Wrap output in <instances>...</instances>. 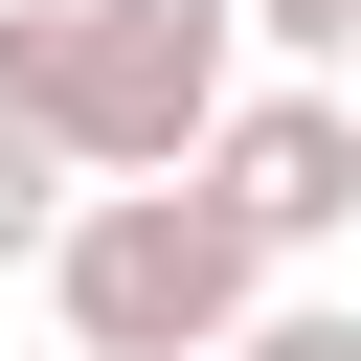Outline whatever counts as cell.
I'll use <instances>...</instances> for the list:
<instances>
[{
    "label": "cell",
    "instance_id": "cell-1",
    "mask_svg": "<svg viewBox=\"0 0 361 361\" xmlns=\"http://www.w3.org/2000/svg\"><path fill=\"white\" fill-rule=\"evenodd\" d=\"M226 90H248V23L226 0H0V113L68 180H158Z\"/></svg>",
    "mask_w": 361,
    "mask_h": 361
},
{
    "label": "cell",
    "instance_id": "cell-2",
    "mask_svg": "<svg viewBox=\"0 0 361 361\" xmlns=\"http://www.w3.org/2000/svg\"><path fill=\"white\" fill-rule=\"evenodd\" d=\"M45 271V316H68V361H203L248 293H271V248L158 158V180H68V226L23 248Z\"/></svg>",
    "mask_w": 361,
    "mask_h": 361
},
{
    "label": "cell",
    "instance_id": "cell-3",
    "mask_svg": "<svg viewBox=\"0 0 361 361\" xmlns=\"http://www.w3.org/2000/svg\"><path fill=\"white\" fill-rule=\"evenodd\" d=\"M180 180L293 271V248H338V226H361V90H338V68H271V90H226V113L180 135Z\"/></svg>",
    "mask_w": 361,
    "mask_h": 361
},
{
    "label": "cell",
    "instance_id": "cell-4",
    "mask_svg": "<svg viewBox=\"0 0 361 361\" xmlns=\"http://www.w3.org/2000/svg\"><path fill=\"white\" fill-rule=\"evenodd\" d=\"M203 361H361V316H338V293H248Z\"/></svg>",
    "mask_w": 361,
    "mask_h": 361
},
{
    "label": "cell",
    "instance_id": "cell-5",
    "mask_svg": "<svg viewBox=\"0 0 361 361\" xmlns=\"http://www.w3.org/2000/svg\"><path fill=\"white\" fill-rule=\"evenodd\" d=\"M226 23H248L271 68H361V0H226Z\"/></svg>",
    "mask_w": 361,
    "mask_h": 361
},
{
    "label": "cell",
    "instance_id": "cell-6",
    "mask_svg": "<svg viewBox=\"0 0 361 361\" xmlns=\"http://www.w3.org/2000/svg\"><path fill=\"white\" fill-rule=\"evenodd\" d=\"M45 226H68V158H45V135H23V113H0V271H23V248H45Z\"/></svg>",
    "mask_w": 361,
    "mask_h": 361
},
{
    "label": "cell",
    "instance_id": "cell-7",
    "mask_svg": "<svg viewBox=\"0 0 361 361\" xmlns=\"http://www.w3.org/2000/svg\"><path fill=\"white\" fill-rule=\"evenodd\" d=\"M338 90H361V68H338Z\"/></svg>",
    "mask_w": 361,
    "mask_h": 361
}]
</instances>
